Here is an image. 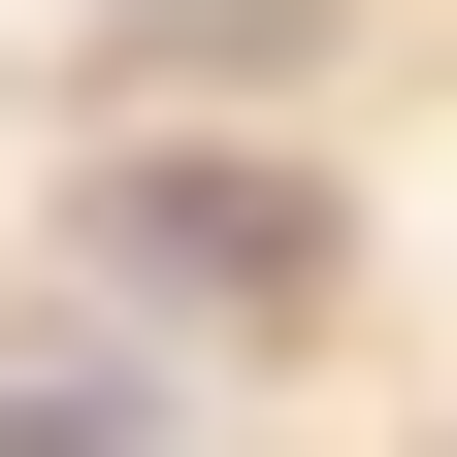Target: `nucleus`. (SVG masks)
I'll list each match as a JSON object with an SVG mask.
<instances>
[{"instance_id":"f257e3e1","label":"nucleus","mask_w":457,"mask_h":457,"mask_svg":"<svg viewBox=\"0 0 457 457\" xmlns=\"http://www.w3.org/2000/svg\"><path fill=\"white\" fill-rule=\"evenodd\" d=\"M131 262H163V295H295L327 196H295V163H131Z\"/></svg>"},{"instance_id":"f03ea898","label":"nucleus","mask_w":457,"mask_h":457,"mask_svg":"<svg viewBox=\"0 0 457 457\" xmlns=\"http://www.w3.org/2000/svg\"><path fill=\"white\" fill-rule=\"evenodd\" d=\"M0 457H163V392L131 360H0Z\"/></svg>"}]
</instances>
